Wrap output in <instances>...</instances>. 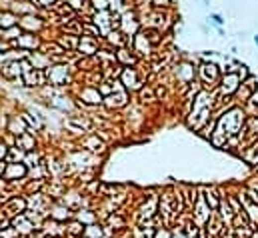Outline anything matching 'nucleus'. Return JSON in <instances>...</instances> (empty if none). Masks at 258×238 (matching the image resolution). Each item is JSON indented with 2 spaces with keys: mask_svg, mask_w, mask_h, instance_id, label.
<instances>
[{
  "mask_svg": "<svg viewBox=\"0 0 258 238\" xmlns=\"http://www.w3.org/2000/svg\"><path fill=\"white\" fill-rule=\"evenodd\" d=\"M34 4H38V6H50L52 2H56V0H32Z\"/></svg>",
  "mask_w": 258,
  "mask_h": 238,
  "instance_id": "b1692460",
  "label": "nucleus"
},
{
  "mask_svg": "<svg viewBox=\"0 0 258 238\" xmlns=\"http://www.w3.org/2000/svg\"><path fill=\"white\" fill-rule=\"evenodd\" d=\"M252 102H254V104H258V94H252Z\"/></svg>",
  "mask_w": 258,
  "mask_h": 238,
  "instance_id": "a878e982",
  "label": "nucleus"
},
{
  "mask_svg": "<svg viewBox=\"0 0 258 238\" xmlns=\"http://www.w3.org/2000/svg\"><path fill=\"white\" fill-rule=\"evenodd\" d=\"M16 148H20V150H24V152L36 150V138H34V134H32V132H26V134L18 136V138H16Z\"/></svg>",
  "mask_w": 258,
  "mask_h": 238,
  "instance_id": "39448f33",
  "label": "nucleus"
},
{
  "mask_svg": "<svg viewBox=\"0 0 258 238\" xmlns=\"http://www.w3.org/2000/svg\"><path fill=\"white\" fill-rule=\"evenodd\" d=\"M208 238H216V236H208Z\"/></svg>",
  "mask_w": 258,
  "mask_h": 238,
  "instance_id": "cd10ccee",
  "label": "nucleus"
},
{
  "mask_svg": "<svg viewBox=\"0 0 258 238\" xmlns=\"http://www.w3.org/2000/svg\"><path fill=\"white\" fill-rule=\"evenodd\" d=\"M156 6H168V0H154Z\"/></svg>",
  "mask_w": 258,
  "mask_h": 238,
  "instance_id": "393cba45",
  "label": "nucleus"
},
{
  "mask_svg": "<svg viewBox=\"0 0 258 238\" xmlns=\"http://www.w3.org/2000/svg\"><path fill=\"white\" fill-rule=\"evenodd\" d=\"M244 158H246L248 162H252V164H258V142L250 146V150L244 154Z\"/></svg>",
  "mask_w": 258,
  "mask_h": 238,
  "instance_id": "a211bd4d",
  "label": "nucleus"
},
{
  "mask_svg": "<svg viewBox=\"0 0 258 238\" xmlns=\"http://www.w3.org/2000/svg\"><path fill=\"white\" fill-rule=\"evenodd\" d=\"M182 230H184L186 238H198V236H200V228H198V224H196V222H188Z\"/></svg>",
  "mask_w": 258,
  "mask_h": 238,
  "instance_id": "f3484780",
  "label": "nucleus"
},
{
  "mask_svg": "<svg viewBox=\"0 0 258 238\" xmlns=\"http://www.w3.org/2000/svg\"><path fill=\"white\" fill-rule=\"evenodd\" d=\"M24 84L26 86H40L44 84V74L38 72V70H30V72H24Z\"/></svg>",
  "mask_w": 258,
  "mask_h": 238,
  "instance_id": "9b49d317",
  "label": "nucleus"
},
{
  "mask_svg": "<svg viewBox=\"0 0 258 238\" xmlns=\"http://www.w3.org/2000/svg\"><path fill=\"white\" fill-rule=\"evenodd\" d=\"M106 230L102 224H90V226H84V232H82V238H104Z\"/></svg>",
  "mask_w": 258,
  "mask_h": 238,
  "instance_id": "9d476101",
  "label": "nucleus"
},
{
  "mask_svg": "<svg viewBox=\"0 0 258 238\" xmlns=\"http://www.w3.org/2000/svg\"><path fill=\"white\" fill-rule=\"evenodd\" d=\"M138 74L134 68H124L122 70V82L128 86V88H140V80H136Z\"/></svg>",
  "mask_w": 258,
  "mask_h": 238,
  "instance_id": "0eeeda50",
  "label": "nucleus"
},
{
  "mask_svg": "<svg viewBox=\"0 0 258 238\" xmlns=\"http://www.w3.org/2000/svg\"><path fill=\"white\" fill-rule=\"evenodd\" d=\"M66 232H68V236H72V238H76V236H80V238H82L84 224H82V222H78L76 218H72L70 222H66Z\"/></svg>",
  "mask_w": 258,
  "mask_h": 238,
  "instance_id": "ddd939ff",
  "label": "nucleus"
},
{
  "mask_svg": "<svg viewBox=\"0 0 258 238\" xmlns=\"http://www.w3.org/2000/svg\"><path fill=\"white\" fill-rule=\"evenodd\" d=\"M216 212H220L218 216L222 218V222H228V224H232L234 210H232V206L228 204V200H226V198H222V200H220V206H218V210H216Z\"/></svg>",
  "mask_w": 258,
  "mask_h": 238,
  "instance_id": "1a4fd4ad",
  "label": "nucleus"
},
{
  "mask_svg": "<svg viewBox=\"0 0 258 238\" xmlns=\"http://www.w3.org/2000/svg\"><path fill=\"white\" fill-rule=\"evenodd\" d=\"M202 72H204L206 76H210L214 82L218 80V70H216V66H214V64H202Z\"/></svg>",
  "mask_w": 258,
  "mask_h": 238,
  "instance_id": "6ab92c4d",
  "label": "nucleus"
},
{
  "mask_svg": "<svg viewBox=\"0 0 258 238\" xmlns=\"http://www.w3.org/2000/svg\"><path fill=\"white\" fill-rule=\"evenodd\" d=\"M154 238H172V230H168V228H156V232H154Z\"/></svg>",
  "mask_w": 258,
  "mask_h": 238,
  "instance_id": "412c9836",
  "label": "nucleus"
},
{
  "mask_svg": "<svg viewBox=\"0 0 258 238\" xmlns=\"http://www.w3.org/2000/svg\"><path fill=\"white\" fill-rule=\"evenodd\" d=\"M226 228H224V222H222V218L216 214V212H212V216H210V220L206 222V232H208V236H222V232H224Z\"/></svg>",
  "mask_w": 258,
  "mask_h": 238,
  "instance_id": "20e7f679",
  "label": "nucleus"
},
{
  "mask_svg": "<svg viewBox=\"0 0 258 238\" xmlns=\"http://www.w3.org/2000/svg\"><path fill=\"white\" fill-rule=\"evenodd\" d=\"M48 216H50L52 220H56V222L66 224V222H70V220L74 218V212H72V208L66 206L62 200H52V202H50V208H48Z\"/></svg>",
  "mask_w": 258,
  "mask_h": 238,
  "instance_id": "f257e3e1",
  "label": "nucleus"
},
{
  "mask_svg": "<svg viewBox=\"0 0 258 238\" xmlns=\"http://www.w3.org/2000/svg\"><path fill=\"white\" fill-rule=\"evenodd\" d=\"M24 164L28 166V170H30V168H36V166H40V164H42V160H40V154H38L36 150H32V152H26V156H24Z\"/></svg>",
  "mask_w": 258,
  "mask_h": 238,
  "instance_id": "2eb2a0df",
  "label": "nucleus"
},
{
  "mask_svg": "<svg viewBox=\"0 0 258 238\" xmlns=\"http://www.w3.org/2000/svg\"><path fill=\"white\" fill-rule=\"evenodd\" d=\"M172 238H186V234H184V230L178 226V228L172 230Z\"/></svg>",
  "mask_w": 258,
  "mask_h": 238,
  "instance_id": "5701e85b",
  "label": "nucleus"
},
{
  "mask_svg": "<svg viewBox=\"0 0 258 238\" xmlns=\"http://www.w3.org/2000/svg\"><path fill=\"white\" fill-rule=\"evenodd\" d=\"M74 218H76L78 222H82L84 226L96 224V212H92V210H88V208H78V210L74 212Z\"/></svg>",
  "mask_w": 258,
  "mask_h": 238,
  "instance_id": "423d86ee",
  "label": "nucleus"
},
{
  "mask_svg": "<svg viewBox=\"0 0 258 238\" xmlns=\"http://www.w3.org/2000/svg\"><path fill=\"white\" fill-rule=\"evenodd\" d=\"M82 144H84L88 150H92V152H98V150H104V148H106V146H104V142L98 138V134H94V136H90V138L82 140Z\"/></svg>",
  "mask_w": 258,
  "mask_h": 238,
  "instance_id": "4468645a",
  "label": "nucleus"
},
{
  "mask_svg": "<svg viewBox=\"0 0 258 238\" xmlns=\"http://www.w3.org/2000/svg\"><path fill=\"white\" fill-rule=\"evenodd\" d=\"M54 70H58V66H52V68H50V70H48V76H50V80H52V82H54V84H58V80H56V78H54ZM66 72H68V70H66V66H62V70H60V72H58V78H60V80H62V76H64V78H66Z\"/></svg>",
  "mask_w": 258,
  "mask_h": 238,
  "instance_id": "aec40b11",
  "label": "nucleus"
},
{
  "mask_svg": "<svg viewBox=\"0 0 258 238\" xmlns=\"http://www.w3.org/2000/svg\"><path fill=\"white\" fill-rule=\"evenodd\" d=\"M84 98H86V102H90V104H100L102 102V94L98 92V88L96 90H92V88H84Z\"/></svg>",
  "mask_w": 258,
  "mask_h": 238,
  "instance_id": "dca6fc26",
  "label": "nucleus"
},
{
  "mask_svg": "<svg viewBox=\"0 0 258 238\" xmlns=\"http://www.w3.org/2000/svg\"><path fill=\"white\" fill-rule=\"evenodd\" d=\"M28 60H32L34 62V70H42V68H50V62H52V58L48 56V54H40V52H30V56H28Z\"/></svg>",
  "mask_w": 258,
  "mask_h": 238,
  "instance_id": "6e6552de",
  "label": "nucleus"
},
{
  "mask_svg": "<svg viewBox=\"0 0 258 238\" xmlns=\"http://www.w3.org/2000/svg\"><path fill=\"white\" fill-rule=\"evenodd\" d=\"M250 238H258V230H254V232L250 234Z\"/></svg>",
  "mask_w": 258,
  "mask_h": 238,
  "instance_id": "bb28decb",
  "label": "nucleus"
},
{
  "mask_svg": "<svg viewBox=\"0 0 258 238\" xmlns=\"http://www.w3.org/2000/svg\"><path fill=\"white\" fill-rule=\"evenodd\" d=\"M26 174H28V166L24 162H6V170H4L2 178L8 180V182H14L18 178L24 180Z\"/></svg>",
  "mask_w": 258,
  "mask_h": 238,
  "instance_id": "7ed1b4c3",
  "label": "nucleus"
},
{
  "mask_svg": "<svg viewBox=\"0 0 258 238\" xmlns=\"http://www.w3.org/2000/svg\"><path fill=\"white\" fill-rule=\"evenodd\" d=\"M220 200H222V198H218V196H216V192H214L212 188H206V190H204V202H206V206H208L212 212H216V210H218Z\"/></svg>",
  "mask_w": 258,
  "mask_h": 238,
  "instance_id": "f8f14e48",
  "label": "nucleus"
},
{
  "mask_svg": "<svg viewBox=\"0 0 258 238\" xmlns=\"http://www.w3.org/2000/svg\"><path fill=\"white\" fill-rule=\"evenodd\" d=\"M26 210H28V204H26V198H22V196H8V200L2 204V212L8 218H14L18 214H24Z\"/></svg>",
  "mask_w": 258,
  "mask_h": 238,
  "instance_id": "f03ea898",
  "label": "nucleus"
},
{
  "mask_svg": "<svg viewBox=\"0 0 258 238\" xmlns=\"http://www.w3.org/2000/svg\"><path fill=\"white\" fill-rule=\"evenodd\" d=\"M8 152H10V148H8V144H6L4 140H0V162H2V160H6V156H8Z\"/></svg>",
  "mask_w": 258,
  "mask_h": 238,
  "instance_id": "4be33fe9",
  "label": "nucleus"
}]
</instances>
